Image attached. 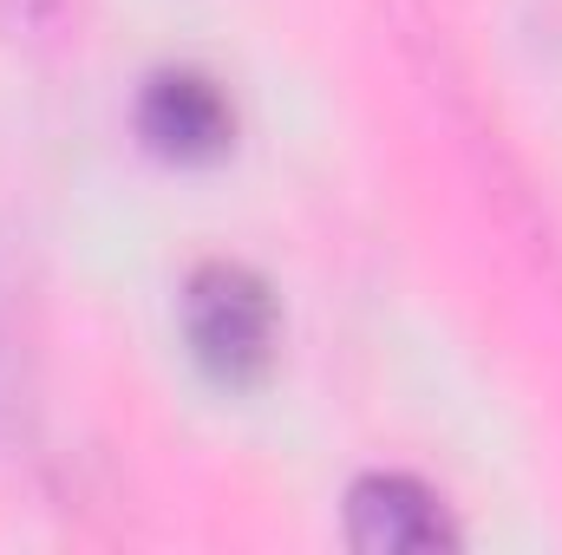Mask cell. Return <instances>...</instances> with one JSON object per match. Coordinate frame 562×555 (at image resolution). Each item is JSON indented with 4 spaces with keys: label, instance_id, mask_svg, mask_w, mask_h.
<instances>
[{
    "label": "cell",
    "instance_id": "cell-1",
    "mask_svg": "<svg viewBox=\"0 0 562 555\" xmlns=\"http://www.w3.org/2000/svg\"><path fill=\"white\" fill-rule=\"evenodd\" d=\"M183 333L210 380L256 386L276 360V301L269 281L243 262H203L183 287Z\"/></svg>",
    "mask_w": 562,
    "mask_h": 555
},
{
    "label": "cell",
    "instance_id": "cell-2",
    "mask_svg": "<svg viewBox=\"0 0 562 555\" xmlns=\"http://www.w3.org/2000/svg\"><path fill=\"white\" fill-rule=\"evenodd\" d=\"M138 132L170 163H216L236 138V112L203 72H150L138 92Z\"/></svg>",
    "mask_w": 562,
    "mask_h": 555
},
{
    "label": "cell",
    "instance_id": "cell-3",
    "mask_svg": "<svg viewBox=\"0 0 562 555\" xmlns=\"http://www.w3.org/2000/svg\"><path fill=\"white\" fill-rule=\"evenodd\" d=\"M347 543L367 555H438L458 550V530L419 477L380 471L347 490Z\"/></svg>",
    "mask_w": 562,
    "mask_h": 555
},
{
    "label": "cell",
    "instance_id": "cell-4",
    "mask_svg": "<svg viewBox=\"0 0 562 555\" xmlns=\"http://www.w3.org/2000/svg\"><path fill=\"white\" fill-rule=\"evenodd\" d=\"M13 7H40V0H13Z\"/></svg>",
    "mask_w": 562,
    "mask_h": 555
}]
</instances>
